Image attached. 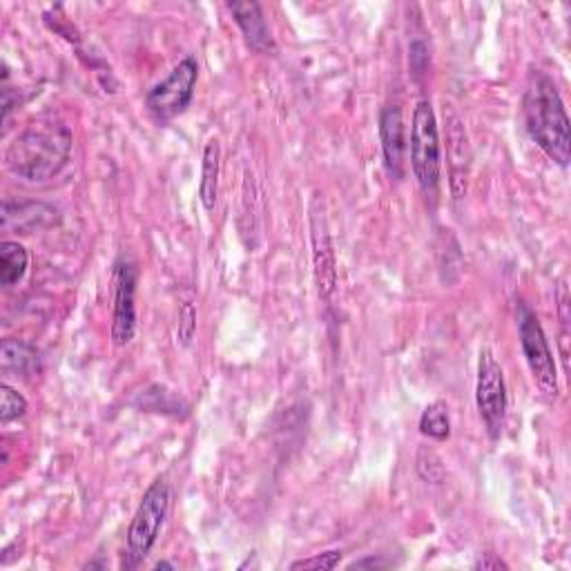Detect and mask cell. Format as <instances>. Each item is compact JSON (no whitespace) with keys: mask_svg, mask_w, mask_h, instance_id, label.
Returning <instances> with one entry per match:
<instances>
[{"mask_svg":"<svg viewBox=\"0 0 571 571\" xmlns=\"http://www.w3.org/2000/svg\"><path fill=\"white\" fill-rule=\"evenodd\" d=\"M72 132L61 123H32L5 153L8 168L32 183L57 177L70 161Z\"/></svg>","mask_w":571,"mask_h":571,"instance_id":"6da1fadb","label":"cell"},{"mask_svg":"<svg viewBox=\"0 0 571 571\" xmlns=\"http://www.w3.org/2000/svg\"><path fill=\"white\" fill-rule=\"evenodd\" d=\"M525 127L536 146L560 168H567L571 161V130L564 104L554 78L545 72L536 74L527 94L525 104Z\"/></svg>","mask_w":571,"mask_h":571,"instance_id":"7a4b0ae2","label":"cell"},{"mask_svg":"<svg viewBox=\"0 0 571 571\" xmlns=\"http://www.w3.org/2000/svg\"><path fill=\"white\" fill-rule=\"evenodd\" d=\"M168 511H170V485L161 475V478H157L148 487V491L143 494V500L130 522L125 554H123V569H134L150 556L166 525Z\"/></svg>","mask_w":571,"mask_h":571,"instance_id":"3957f363","label":"cell"},{"mask_svg":"<svg viewBox=\"0 0 571 571\" xmlns=\"http://www.w3.org/2000/svg\"><path fill=\"white\" fill-rule=\"evenodd\" d=\"M411 168L426 197H436L442 174L440 132L434 106L422 99L413 110L411 123Z\"/></svg>","mask_w":571,"mask_h":571,"instance_id":"277c9868","label":"cell"},{"mask_svg":"<svg viewBox=\"0 0 571 571\" xmlns=\"http://www.w3.org/2000/svg\"><path fill=\"white\" fill-rule=\"evenodd\" d=\"M515 319H518V336H520L522 355H525L527 360L534 382L549 400H556L558 398V368H556L554 353L549 349L547 336L543 330V324L538 315L525 302H518Z\"/></svg>","mask_w":571,"mask_h":571,"instance_id":"5b68a950","label":"cell"},{"mask_svg":"<svg viewBox=\"0 0 571 571\" xmlns=\"http://www.w3.org/2000/svg\"><path fill=\"white\" fill-rule=\"evenodd\" d=\"M199 81V63L195 57L179 61L172 72L146 94V108L159 121H170L183 114L195 99Z\"/></svg>","mask_w":571,"mask_h":571,"instance_id":"8992f818","label":"cell"},{"mask_svg":"<svg viewBox=\"0 0 571 571\" xmlns=\"http://www.w3.org/2000/svg\"><path fill=\"white\" fill-rule=\"evenodd\" d=\"M475 404H478L481 417L487 426L491 440H498L507 420V382L502 366L489 349L481 351L478 362V379H475Z\"/></svg>","mask_w":571,"mask_h":571,"instance_id":"52a82bcc","label":"cell"},{"mask_svg":"<svg viewBox=\"0 0 571 571\" xmlns=\"http://www.w3.org/2000/svg\"><path fill=\"white\" fill-rule=\"evenodd\" d=\"M311 244H313V266L315 286L321 300H330L338 289V262L332 251V240L328 232V221L321 210L319 195L311 204Z\"/></svg>","mask_w":571,"mask_h":571,"instance_id":"ba28073f","label":"cell"},{"mask_svg":"<svg viewBox=\"0 0 571 571\" xmlns=\"http://www.w3.org/2000/svg\"><path fill=\"white\" fill-rule=\"evenodd\" d=\"M136 279L138 272L132 262L117 264L114 270V315H112V340L117 347H125L136 332Z\"/></svg>","mask_w":571,"mask_h":571,"instance_id":"9c48e42d","label":"cell"},{"mask_svg":"<svg viewBox=\"0 0 571 571\" xmlns=\"http://www.w3.org/2000/svg\"><path fill=\"white\" fill-rule=\"evenodd\" d=\"M379 138H382L385 168L393 181H400L406 159V125L400 106H387L379 114Z\"/></svg>","mask_w":571,"mask_h":571,"instance_id":"30bf717a","label":"cell"},{"mask_svg":"<svg viewBox=\"0 0 571 571\" xmlns=\"http://www.w3.org/2000/svg\"><path fill=\"white\" fill-rule=\"evenodd\" d=\"M228 10L236 27L242 29L251 50L262 52V54L275 52V38L270 34V27L266 23V16L259 3H255V0H234V3H228Z\"/></svg>","mask_w":571,"mask_h":571,"instance_id":"8fae6325","label":"cell"},{"mask_svg":"<svg viewBox=\"0 0 571 571\" xmlns=\"http://www.w3.org/2000/svg\"><path fill=\"white\" fill-rule=\"evenodd\" d=\"M449 132H447V163L451 174V195L455 202H460L466 195V177H469V143H466V130L458 114L447 117Z\"/></svg>","mask_w":571,"mask_h":571,"instance_id":"7c38bea8","label":"cell"},{"mask_svg":"<svg viewBox=\"0 0 571 571\" xmlns=\"http://www.w3.org/2000/svg\"><path fill=\"white\" fill-rule=\"evenodd\" d=\"M59 223V210L54 206L38 202H5L3 204V228L32 234L34 230L50 228Z\"/></svg>","mask_w":571,"mask_h":571,"instance_id":"4fadbf2b","label":"cell"},{"mask_svg":"<svg viewBox=\"0 0 571 571\" xmlns=\"http://www.w3.org/2000/svg\"><path fill=\"white\" fill-rule=\"evenodd\" d=\"M0 362H3L5 370H12L21 377H34L40 370V357L38 351L23 340L8 338L3 340V347H0Z\"/></svg>","mask_w":571,"mask_h":571,"instance_id":"5bb4252c","label":"cell"},{"mask_svg":"<svg viewBox=\"0 0 571 571\" xmlns=\"http://www.w3.org/2000/svg\"><path fill=\"white\" fill-rule=\"evenodd\" d=\"M221 148L219 141H208L202 161V183H199V199L208 212L215 210L219 195V166H221Z\"/></svg>","mask_w":571,"mask_h":571,"instance_id":"9a60e30c","label":"cell"},{"mask_svg":"<svg viewBox=\"0 0 571 571\" xmlns=\"http://www.w3.org/2000/svg\"><path fill=\"white\" fill-rule=\"evenodd\" d=\"M29 266V253L19 242H3L0 244V283L5 289L16 286Z\"/></svg>","mask_w":571,"mask_h":571,"instance_id":"2e32d148","label":"cell"},{"mask_svg":"<svg viewBox=\"0 0 571 571\" xmlns=\"http://www.w3.org/2000/svg\"><path fill=\"white\" fill-rule=\"evenodd\" d=\"M420 432H422V436L432 438V440H438V442L449 440V436H451V420H449V406H447V402L438 400V402L428 404V406L422 411Z\"/></svg>","mask_w":571,"mask_h":571,"instance_id":"e0dca14e","label":"cell"},{"mask_svg":"<svg viewBox=\"0 0 571 571\" xmlns=\"http://www.w3.org/2000/svg\"><path fill=\"white\" fill-rule=\"evenodd\" d=\"M136 406L148 413H172V415H179L183 409H187L181 398H177L172 391L163 387H150L148 391H143L141 398L136 400Z\"/></svg>","mask_w":571,"mask_h":571,"instance_id":"ac0fdd59","label":"cell"},{"mask_svg":"<svg viewBox=\"0 0 571 571\" xmlns=\"http://www.w3.org/2000/svg\"><path fill=\"white\" fill-rule=\"evenodd\" d=\"M415 469H417V475L428 483V485H442L445 478H447V469H445V462L442 458L428 447H422L417 451V460H415Z\"/></svg>","mask_w":571,"mask_h":571,"instance_id":"d6986e66","label":"cell"},{"mask_svg":"<svg viewBox=\"0 0 571 571\" xmlns=\"http://www.w3.org/2000/svg\"><path fill=\"white\" fill-rule=\"evenodd\" d=\"M27 413V400L10 385H0V420L3 424L19 420Z\"/></svg>","mask_w":571,"mask_h":571,"instance_id":"ffe728a7","label":"cell"},{"mask_svg":"<svg viewBox=\"0 0 571 571\" xmlns=\"http://www.w3.org/2000/svg\"><path fill=\"white\" fill-rule=\"evenodd\" d=\"M342 560V551H324V554H317L313 558H304V560H297L291 564L293 571H300V569H317V571H328V569H336Z\"/></svg>","mask_w":571,"mask_h":571,"instance_id":"44dd1931","label":"cell"},{"mask_svg":"<svg viewBox=\"0 0 571 571\" xmlns=\"http://www.w3.org/2000/svg\"><path fill=\"white\" fill-rule=\"evenodd\" d=\"M179 340L183 347H190V342H193L195 332H197V311L193 304H183L181 308V315H179Z\"/></svg>","mask_w":571,"mask_h":571,"instance_id":"7402d4cb","label":"cell"},{"mask_svg":"<svg viewBox=\"0 0 571 571\" xmlns=\"http://www.w3.org/2000/svg\"><path fill=\"white\" fill-rule=\"evenodd\" d=\"M473 567L475 569H485V571L487 569H509V564L505 560H500L498 556H494V554H485Z\"/></svg>","mask_w":571,"mask_h":571,"instance_id":"603a6c76","label":"cell"},{"mask_svg":"<svg viewBox=\"0 0 571 571\" xmlns=\"http://www.w3.org/2000/svg\"><path fill=\"white\" fill-rule=\"evenodd\" d=\"M364 567H389V562L387 560H379V558H364V560H357V562H353L349 569H364Z\"/></svg>","mask_w":571,"mask_h":571,"instance_id":"cb8c5ba5","label":"cell"},{"mask_svg":"<svg viewBox=\"0 0 571 571\" xmlns=\"http://www.w3.org/2000/svg\"><path fill=\"white\" fill-rule=\"evenodd\" d=\"M155 569H177V564H172V562H166V560H161V562H157V564H155Z\"/></svg>","mask_w":571,"mask_h":571,"instance_id":"d4e9b609","label":"cell"}]
</instances>
